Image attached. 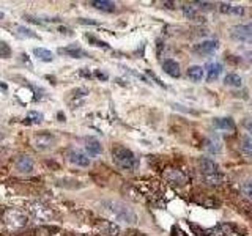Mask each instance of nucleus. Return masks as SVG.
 Instances as JSON below:
<instances>
[{"label": "nucleus", "instance_id": "f257e3e1", "mask_svg": "<svg viewBox=\"0 0 252 236\" xmlns=\"http://www.w3.org/2000/svg\"><path fill=\"white\" fill-rule=\"evenodd\" d=\"M102 209H104L110 217L122 220L125 224H136V220H137V216H136V212L132 211V208H129L128 205H125L122 202L107 200L102 203Z\"/></svg>", "mask_w": 252, "mask_h": 236}, {"label": "nucleus", "instance_id": "f03ea898", "mask_svg": "<svg viewBox=\"0 0 252 236\" xmlns=\"http://www.w3.org/2000/svg\"><path fill=\"white\" fill-rule=\"evenodd\" d=\"M199 169L202 175L208 184L211 186H219L224 181V175L219 172V167L215 161H211L210 157H202L199 161Z\"/></svg>", "mask_w": 252, "mask_h": 236}, {"label": "nucleus", "instance_id": "7ed1b4c3", "mask_svg": "<svg viewBox=\"0 0 252 236\" xmlns=\"http://www.w3.org/2000/svg\"><path fill=\"white\" fill-rule=\"evenodd\" d=\"M114 162L118 169L128 170V172L136 170L139 165V159L136 157V154L125 147H118L114 149Z\"/></svg>", "mask_w": 252, "mask_h": 236}, {"label": "nucleus", "instance_id": "20e7f679", "mask_svg": "<svg viewBox=\"0 0 252 236\" xmlns=\"http://www.w3.org/2000/svg\"><path fill=\"white\" fill-rule=\"evenodd\" d=\"M27 209L30 212V216L39 220V222H47V220H51L54 217V211L41 202H30L27 205Z\"/></svg>", "mask_w": 252, "mask_h": 236}, {"label": "nucleus", "instance_id": "39448f33", "mask_svg": "<svg viewBox=\"0 0 252 236\" xmlns=\"http://www.w3.org/2000/svg\"><path fill=\"white\" fill-rule=\"evenodd\" d=\"M3 220H5V224L11 228H22L27 225L29 217L19 209H6L3 214Z\"/></svg>", "mask_w": 252, "mask_h": 236}, {"label": "nucleus", "instance_id": "423d86ee", "mask_svg": "<svg viewBox=\"0 0 252 236\" xmlns=\"http://www.w3.org/2000/svg\"><path fill=\"white\" fill-rule=\"evenodd\" d=\"M230 38L235 41L252 44V24H240L232 29Z\"/></svg>", "mask_w": 252, "mask_h": 236}, {"label": "nucleus", "instance_id": "0eeeda50", "mask_svg": "<svg viewBox=\"0 0 252 236\" xmlns=\"http://www.w3.org/2000/svg\"><path fill=\"white\" fill-rule=\"evenodd\" d=\"M54 144H55L54 134L47 132V131L46 132H39L33 137V145H35L36 149H39V151H46V149L52 148Z\"/></svg>", "mask_w": 252, "mask_h": 236}, {"label": "nucleus", "instance_id": "6e6552de", "mask_svg": "<svg viewBox=\"0 0 252 236\" xmlns=\"http://www.w3.org/2000/svg\"><path fill=\"white\" fill-rule=\"evenodd\" d=\"M219 47V41L218 39H207V41H202L197 46H194V52L203 55V57H207V55H211L218 51Z\"/></svg>", "mask_w": 252, "mask_h": 236}, {"label": "nucleus", "instance_id": "1a4fd4ad", "mask_svg": "<svg viewBox=\"0 0 252 236\" xmlns=\"http://www.w3.org/2000/svg\"><path fill=\"white\" fill-rule=\"evenodd\" d=\"M69 161L74 165H77V167H89L90 165V157L87 156L84 151H79V149H71Z\"/></svg>", "mask_w": 252, "mask_h": 236}, {"label": "nucleus", "instance_id": "9d476101", "mask_svg": "<svg viewBox=\"0 0 252 236\" xmlns=\"http://www.w3.org/2000/svg\"><path fill=\"white\" fill-rule=\"evenodd\" d=\"M165 178H167L170 183L173 184H178V186H183L186 184V181H188V177L185 175L181 170H177V169H169V170H165Z\"/></svg>", "mask_w": 252, "mask_h": 236}, {"label": "nucleus", "instance_id": "9b49d317", "mask_svg": "<svg viewBox=\"0 0 252 236\" xmlns=\"http://www.w3.org/2000/svg\"><path fill=\"white\" fill-rule=\"evenodd\" d=\"M16 169H18V172H21V173H32L33 172V159L26 154L18 157V161H16Z\"/></svg>", "mask_w": 252, "mask_h": 236}, {"label": "nucleus", "instance_id": "f8f14e48", "mask_svg": "<svg viewBox=\"0 0 252 236\" xmlns=\"http://www.w3.org/2000/svg\"><path fill=\"white\" fill-rule=\"evenodd\" d=\"M162 69L165 74H169L170 77H180L181 76V69H180V65L172 59H167L162 61Z\"/></svg>", "mask_w": 252, "mask_h": 236}, {"label": "nucleus", "instance_id": "ddd939ff", "mask_svg": "<svg viewBox=\"0 0 252 236\" xmlns=\"http://www.w3.org/2000/svg\"><path fill=\"white\" fill-rule=\"evenodd\" d=\"M213 126H215V128L219 129V131H227V132H232L236 128L235 121L232 120V118H228V117H225V118H215Z\"/></svg>", "mask_w": 252, "mask_h": 236}, {"label": "nucleus", "instance_id": "4468645a", "mask_svg": "<svg viewBox=\"0 0 252 236\" xmlns=\"http://www.w3.org/2000/svg\"><path fill=\"white\" fill-rule=\"evenodd\" d=\"M62 54H65L68 55V57L71 59H85V57H89V54H87L82 47H79V46H68V47H63V49H60Z\"/></svg>", "mask_w": 252, "mask_h": 236}, {"label": "nucleus", "instance_id": "2eb2a0df", "mask_svg": "<svg viewBox=\"0 0 252 236\" xmlns=\"http://www.w3.org/2000/svg\"><path fill=\"white\" fill-rule=\"evenodd\" d=\"M98 228L101 230V233L106 235V236H118V235H120V227H118L117 224H114V222H110V220H104V222H101L98 225Z\"/></svg>", "mask_w": 252, "mask_h": 236}, {"label": "nucleus", "instance_id": "dca6fc26", "mask_svg": "<svg viewBox=\"0 0 252 236\" xmlns=\"http://www.w3.org/2000/svg\"><path fill=\"white\" fill-rule=\"evenodd\" d=\"M222 73V65L220 63H208L207 65V81L213 82Z\"/></svg>", "mask_w": 252, "mask_h": 236}, {"label": "nucleus", "instance_id": "f3484780", "mask_svg": "<svg viewBox=\"0 0 252 236\" xmlns=\"http://www.w3.org/2000/svg\"><path fill=\"white\" fill-rule=\"evenodd\" d=\"M92 6L96 8V10H99V11H104V13L115 11V3L110 2V0H93Z\"/></svg>", "mask_w": 252, "mask_h": 236}, {"label": "nucleus", "instance_id": "a211bd4d", "mask_svg": "<svg viewBox=\"0 0 252 236\" xmlns=\"http://www.w3.org/2000/svg\"><path fill=\"white\" fill-rule=\"evenodd\" d=\"M14 35L18 36V38H21V39H29V38L36 39V38H38V35L35 33L33 30H30L29 27H24V26H16V29H14Z\"/></svg>", "mask_w": 252, "mask_h": 236}, {"label": "nucleus", "instance_id": "6ab92c4d", "mask_svg": "<svg viewBox=\"0 0 252 236\" xmlns=\"http://www.w3.org/2000/svg\"><path fill=\"white\" fill-rule=\"evenodd\" d=\"M87 153L90 156H98L102 151V147L96 139H87V145H85Z\"/></svg>", "mask_w": 252, "mask_h": 236}, {"label": "nucleus", "instance_id": "aec40b11", "mask_svg": "<svg viewBox=\"0 0 252 236\" xmlns=\"http://www.w3.org/2000/svg\"><path fill=\"white\" fill-rule=\"evenodd\" d=\"M219 10L220 13H225V14H238L241 16L244 13V8L240 5H232V3H220L219 5Z\"/></svg>", "mask_w": 252, "mask_h": 236}, {"label": "nucleus", "instance_id": "412c9836", "mask_svg": "<svg viewBox=\"0 0 252 236\" xmlns=\"http://www.w3.org/2000/svg\"><path fill=\"white\" fill-rule=\"evenodd\" d=\"M33 54H35V57L38 60H41V61H47V63H49V61L54 60V54L49 49H46V47H35Z\"/></svg>", "mask_w": 252, "mask_h": 236}, {"label": "nucleus", "instance_id": "4be33fe9", "mask_svg": "<svg viewBox=\"0 0 252 236\" xmlns=\"http://www.w3.org/2000/svg\"><path fill=\"white\" fill-rule=\"evenodd\" d=\"M224 84L228 85V87H235V88H240V87L243 85V79L240 74L236 73H228L224 79Z\"/></svg>", "mask_w": 252, "mask_h": 236}, {"label": "nucleus", "instance_id": "5701e85b", "mask_svg": "<svg viewBox=\"0 0 252 236\" xmlns=\"http://www.w3.org/2000/svg\"><path fill=\"white\" fill-rule=\"evenodd\" d=\"M188 77L192 82H200L203 79V68L202 66H191L188 69Z\"/></svg>", "mask_w": 252, "mask_h": 236}, {"label": "nucleus", "instance_id": "b1692460", "mask_svg": "<svg viewBox=\"0 0 252 236\" xmlns=\"http://www.w3.org/2000/svg\"><path fill=\"white\" fill-rule=\"evenodd\" d=\"M205 148H207V151H210V154H219L222 151V145H220V142L216 139H210L207 144H205Z\"/></svg>", "mask_w": 252, "mask_h": 236}, {"label": "nucleus", "instance_id": "393cba45", "mask_svg": "<svg viewBox=\"0 0 252 236\" xmlns=\"http://www.w3.org/2000/svg\"><path fill=\"white\" fill-rule=\"evenodd\" d=\"M199 236H227V232L225 227L218 225L215 228H211V230H203L202 233H199Z\"/></svg>", "mask_w": 252, "mask_h": 236}, {"label": "nucleus", "instance_id": "a878e982", "mask_svg": "<svg viewBox=\"0 0 252 236\" xmlns=\"http://www.w3.org/2000/svg\"><path fill=\"white\" fill-rule=\"evenodd\" d=\"M183 14L186 16L188 19L195 21L197 19V6H192V5H189V3L183 5Z\"/></svg>", "mask_w": 252, "mask_h": 236}, {"label": "nucleus", "instance_id": "bb28decb", "mask_svg": "<svg viewBox=\"0 0 252 236\" xmlns=\"http://www.w3.org/2000/svg\"><path fill=\"white\" fill-rule=\"evenodd\" d=\"M241 149H243V153L252 157V137H244L243 142H241Z\"/></svg>", "mask_w": 252, "mask_h": 236}, {"label": "nucleus", "instance_id": "cd10ccee", "mask_svg": "<svg viewBox=\"0 0 252 236\" xmlns=\"http://www.w3.org/2000/svg\"><path fill=\"white\" fill-rule=\"evenodd\" d=\"M0 57L2 59H10L11 57V47L6 41L0 39Z\"/></svg>", "mask_w": 252, "mask_h": 236}, {"label": "nucleus", "instance_id": "c85d7f7f", "mask_svg": "<svg viewBox=\"0 0 252 236\" xmlns=\"http://www.w3.org/2000/svg\"><path fill=\"white\" fill-rule=\"evenodd\" d=\"M27 120L32 121V123H41L43 121V115L35 112V110H30V112L27 114Z\"/></svg>", "mask_w": 252, "mask_h": 236}, {"label": "nucleus", "instance_id": "c756f323", "mask_svg": "<svg viewBox=\"0 0 252 236\" xmlns=\"http://www.w3.org/2000/svg\"><path fill=\"white\" fill-rule=\"evenodd\" d=\"M244 194L248 195V199H249V200H252V179L248 181V183L244 184Z\"/></svg>", "mask_w": 252, "mask_h": 236}, {"label": "nucleus", "instance_id": "7c9ffc66", "mask_svg": "<svg viewBox=\"0 0 252 236\" xmlns=\"http://www.w3.org/2000/svg\"><path fill=\"white\" fill-rule=\"evenodd\" d=\"M89 39H90V43H96L94 46H98V47H104V49H109V44H107V43H102V41H99V39L93 38V36H89Z\"/></svg>", "mask_w": 252, "mask_h": 236}, {"label": "nucleus", "instance_id": "2f4dec72", "mask_svg": "<svg viewBox=\"0 0 252 236\" xmlns=\"http://www.w3.org/2000/svg\"><path fill=\"white\" fill-rule=\"evenodd\" d=\"M194 5H195V6H200L202 10H211V8H213V5L208 3V2H195Z\"/></svg>", "mask_w": 252, "mask_h": 236}, {"label": "nucleus", "instance_id": "473e14b6", "mask_svg": "<svg viewBox=\"0 0 252 236\" xmlns=\"http://www.w3.org/2000/svg\"><path fill=\"white\" fill-rule=\"evenodd\" d=\"M244 126H246V129H248V132L251 134V137H252V121L246 123V124H244Z\"/></svg>", "mask_w": 252, "mask_h": 236}, {"label": "nucleus", "instance_id": "72a5a7b5", "mask_svg": "<svg viewBox=\"0 0 252 236\" xmlns=\"http://www.w3.org/2000/svg\"><path fill=\"white\" fill-rule=\"evenodd\" d=\"M3 19V13H0V21H2Z\"/></svg>", "mask_w": 252, "mask_h": 236}]
</instances>
